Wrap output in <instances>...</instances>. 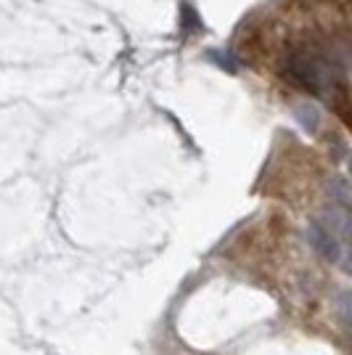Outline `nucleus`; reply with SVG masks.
Masks as SVG:
<instances>
[{
  "mask_svg": "<svg viewBox=\"0 0 352 355\" xmlns=\"http://www.w3.org/2000/svg\"><path fill=\"white\" fill-rule=\"evenodd\" d=\"M350 167H352V162H350Z\"/></svg>",
  "mask_w": 352,
  "mask_h": 355,
  "instance_id": "2",
  "label": "nucleus"
},
{
  "mask_svg": "<svg viewBox=\"0 0 352 355\" xmlns=\"http://www.w3.org/2000/svg\"><path fill=\"white\" fill-rule=\"evenodd\" d=\"M283 74L292 80L297 88L308 90V93H323V90L337 85V69L334 64L323 56H313V53H297L283 67Z\"/></svg>",
  "mask_w": 352,
  "mask_h": 355,
  "instance_id": "1",
  "label": "nucleus"
}]
</instances>
